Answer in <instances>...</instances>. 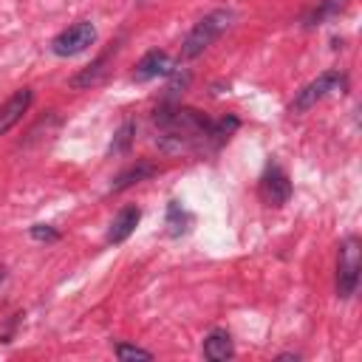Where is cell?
<instances>
[{"instance_id":"obj_4","label":"cell","mask_w":362,"mask_h":362,"mask_svg":"<svg viewBox=\"0 0 362 362\" xmlns=\"http://www.w3.org/2000/svg\"><path fill=\"white\" fill-rule=\"evenodd\" d=\"M96 40V25L88 23V20H79L74 25H68L65 31H59L54 40H51V51L57 57H76L82 54L88 45H93Z\"/></svg>"},{"instance_id":"obj_9","label":"cell","mask_w":362,"mask_h":362,"mask_svg":"<svg viewBox=\"0 0 362 362\" xmlns=\"http://www.w3.org/2000/svg\"><path fill=\"white\" fill-rule=\"evenodd\" d=\"M139 221H141V209H139V206H122V209L116 212V218L110 221L105 240L113 243V246H116V243H124V240L136 232Z\"/></svg>"},{"instance_id":"obj_11","label":"cell","mask_w":362,"mask_h":362,"mask_svg":"<svg viewBox=\"0 0 362 362\" xmlns=\"http://www.w3.org/2000/svg\"><path fill=\"white\" fill-rule=\"evenodd\" d=\"M156 173H158V167H153L150 161H136L133 167H127L124 173L116 175V181L110 184V192H122V189H127V187H133V184H139V181H144Z\"/></svg>"},{"instance_id":"obj_10","label":"cell","mask_w":362,"mask_h":362,"mask_svg":"<svg viewBox=\"0 0 362 362\" xmlns=\"http://www.w3.org/2000/svg\"><path fill=\"white\" fill-rule=\"evenodd\" d=\"M204 356L209 362H226L235 356V345H232V337L223 331V328H215L206 334L204 339Z\"/></svg>"},{"instance_id":"obj_16","label":"cell","mask_w":362,"mask_h":362,"mask_svg":"<svg viewBox=\"0 0 362 362\" xmlns=\"http://www.w3.org/2000/svg\"><path fill=\"white\" fill-rule=\"evenodd\" d=\"M31 238L34 240H59V232L54 226H48V223H34L31 226Z\"/></svg>"},{"instance_id":"obj_6","label":"cell","mask_w":362,"mask_h":362,"mask_svg":"<svg viewBox=\"0 0 362 362\" xmlns=\"http://www.w3.org/2000/svg\"><path fill=\"white\" fill-rule=\"evenodd\" d=\"M116 51H119V45H116V42H113V45H107V48H105V51H102L90 65H85L76 76H71V82H68V85H71L74 90H85V88H93L96 82H102V76L107 74V65H110V59H113V54H116Z\"/></svg>"},{"instance_id":"obj_8","label":"cell","mask_w":362,"mask_h":362,"mask_svg":"<svg viewBox=\"0 0 362 362\" xmlns=\"http://www.w3.org/2000/svg\"><path fill=\"white\" fill-rule=\"evenodd\" d=\"M170 71H173V59L167 51H147L133 68V82H150L156 76H170Z\"/></svg>"},{"instance_id":"obj_13","label":"cell","mask_w":362,"mask_h":362,"mask_svg":"<svg viewBox=\"0 0 362 362\" xmlns=\"http://www.w3.org/2000/svg\"><path fill=\"white\" fill-rule=\"evenodd\" d=\"M345 6H348V0H322V3H320V6L305 17V25H322L325 20L337 17Z\"/></svg>"},{"instance_id":"obj_15","label":"cell","mask_w":362,"mask_h":362,"mask_svg":"<svg viewBox=\"0 0 362 362\" xmlns=\"http://www.w3.org/2000/svg\"><path fill=\"white\" fill-rule=\"evenodd\" d=\"M113 354H116L119 359H153L150 351H144V348H139V345H127V342H119V345L113 348Z\"/></svg>"},{"instance_id":"obj_14","label":"cell","mask_w":362,"mask_h":362,"mask_svg":"<svg viewBox=\"0 0 362 362\" xmlns=\"http://www.w3.org/2000/svg\"><path fill=\"white\" fill-rule=\"evenodd\" d=\"M133 136H136V124L133 122H124L116 136H113V144H110V156H119V153H127V147L133 144Z\"/></svg>"},{"instance_id":"obj_7","label":"cell","mask_w":362,"mask_h":362,"mask_svg":"<svg viewBox=\"0 0 362 362\" xmlns=\"http://www.w3.org/2000/svg\"><path fill=\"white\" fill-rule=\"evenodd\" d=\"M31 99H34L31 88H20V90H14V93L0 105V136H6V133L23 119V113L31 107Z\"/></svg>"},{"instance_id":"obj_3","label":"cell","mask_w":362,"mask_h":362,"mask_svg":"<svg viewBox=\"0 0 362 362\" xmlns=\"http://www.w3.org/2000/svg\"><path fill=\"white\" fill-rule=\"evenodd\" d=\"M345 93L348 90V76L339 71H322L317 79H311L308 85H303L297 90V96L291 99V113H305L308 107H314L320 99L331 96V93Z\"/></svg>"},{"instance_id":"obj_1","label":"cell","mask_w":362,"mask_h":362,"mask_svg":"<svg viewBox=\"0 0 362 362\" xmlns=\"http://www.w3.org/2000/svg\"><path fill=\"white\" fill-rule=\"evenodd\" d=\"M232 17H235V14H232L229 8H215V11H209L206 17H201V20L189 28V34L184 37V42H181V57H184V59H192V57L204 54V51L229 28Z\"/></svg>"},{"instance_id":"obj_17","label":"cell","mask_w":362,"mask_h":362,"mask_svg":"<svg viewBox=\"0 0 362 362\" xmlns=\"http://www.w3.org/2000/svg\"><path fill=\"white\" fill-rule=\"evenodd\" d=\"M3 280H6V269L0 266V286H3Z\"/></svg>"},{"instance_id":"obj_12","label":"cell","mask_w":362,"mask_h":362,"mask_svg":"<svg viewBox=\"0 0 362 362\" xmlns=\"http://www.w3.org/2000/svg\"><path fill=\"white\" fill-rule=\"evenodd\" d=\"M189 223H192V215H189L178 201H173V204L167 206V232H170L173 238H178V235H184V232L189 229Z\"/></svg>"},{"instance_id":"obj_5","label":"cell","mask_w":362,"mask_h":362,"mask_svg":"<svg viewBox=\"0 0 362 362\" xmlns=\"http://www.w3.org/2000/svg\"><path fill=\"white\" fill-rule=\"evenodd\" d=\"M257 195L266 206H283L291 198V181L283 173V167H277V164L266 167V173L260 175V184H257Z\"/></svg>"},{"instance_id":"obj_2","label":"cell","mask_w":362,"mask_h":362,"mask_svg":"<svg viewBox=\"0 0 362 362\" xmlns=\"http://www.w3.org/2000/svg\"><path fill=\"white\" fill-rule=\"evenodd\" d=\"M359 272H362V243L356 235H351L339 243V257H337V294L342 300L354 297L359 286Z\"/></svg>"}]
</instances>
